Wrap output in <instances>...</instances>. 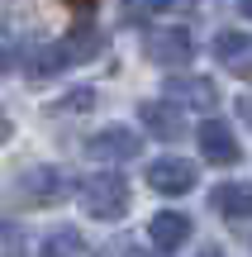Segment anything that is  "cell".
I'll return each mask as SVG.
<instances>
[{
  "label": "cell",
  "mask_w": 252,
  "mask_h": 257,
  "mask_svg": "<svg viewBox=\"0 0 252 257\" xmlns=\"http://www.w3.org/2000/svg\"><path fill=\"white\" fill-rule=\"evenodd\" d=\"M138 114H143V124H148L157 138H167V143L186 134V124L176 119V105H171L167 95H162V100H143V105H138Z\"/></svg>",
  "instance_id": "obj_10"
},
{
  "label": "cell",
  "mask_w": 252,
  "mask_h": 257,
  "mask_svg": "<svg viewBox=\"0 0 252 257\" xmlns=\"http://www.w3.org/2000/svg\"><path fill=\"white\" fill-rule=\"evenodd\" d=\"M148 186L162 191V195L195 191V162H186V157H157V162L148 167Z\"/></svg>",
  "instance_id": "obj_6"
},
{
  "label": "cell",
  "mask_w": 252,
  "mask_h": 257,
  "mask_svg": "<svg viewBox=\"0 0 252 257\" xmlns=\"http://www.w3.org/2000/svg\"><path fill=\"white\" fill-rule=\"evenodd\" d=\"M81 210L91 219H119L129 210V181L119 172H95L81 181Z\"/></svg>",
  "instance_id": "obj_1"
},
{
  "label": "cell",
  "mask_w": 252,
  "mask_h": 257,
  "mask_svg": "<svg viewBox=\"0 0 252 257\" xmlns=\"http://www.w3.org/2000/svg\"><path fill=\"white\" fill-rule=\"evenodd\" d=\"M57 48H62L67 67L72 62H91V57L100 53V34H95V29H72L67 38H57Z\"/></svg>",
  "instance_id": "obj_13"
},
{
  "label": "cell",
  "mask_w": 252,
  "mask_h": 257,
  "mask_svg": "<svg viewBox=\"0 0 252 257\" xmlns=\"http://www.w3.org/2000/svg\"><path fill=\"white\" fill-rule=\"evenodd\" d=\"M62 195H67V181L57 167H29L19 176V200L24 205H57Z\"/></svg>",
  "instance_id": "obj_7"
},
{
  "label": "cell",
  "mask_w": 252,
  "mask_h": 257,
  "mask_svg": "<svg viewBox=\"0 0 252 257\" xmlns=\"http://www.w3.org/2000/svg\"><path fill=\"white\" fill-rule=\"evenodd\" d=\"M62 67H67V57L57 43H24L19 48V72L24 76H57Z\"/></svg>",
  "instance_id": "obj_9"
},
{
  "label": "cell",
  "mask_w": 252,
  "mask_h": 257,
  "mask_svg": "<svg viewBox=\"0 0 252 257\" xmlns=\"http://www.w3.org/2000/svg\"><path fill=\"white\" fill-rule=\"evenodd\" d=\"M162 95L171 105H186V110H214L219 105V91H214L209 76H167Z\"/></svg>",
  "instance_id": "obj_5"
},
{
  "label": "cell",
  "mask_w": 252,
  "mask_h": 257,
  "mask_svg": "<svg viewBox=\"0 0 252 257\" xmlns=\"http://www.w3.org/2000/svg\"><path fill=\"white\" fill-rule=\"evenodd\" d=\"M214 210L224 214V219H252V181L214 186Z\"/></svg>",
  "instance_id": "obj_11"
},
{
  "label": "cell",
  "mask_w": 252,
  "mask_h": 257,
  "mask_svg": "<svg viewBox=\"0 0 252 257\" xmlns=\"http://www.w3.org/2000/svg\"><path fill=\"white\" fill-rule=\"evenodd\" d=\"M38 257H91V243L76 229H53L43 238V248H38Z\"/></svg>",
  "instance_id": "obj_12"
},
{
  "label": "cell",
  "mask_w": 252,
  "mask_h": 257,
  "mask_svg": "<svg viewBox=\"0 0 252 257\" xmlns=\"http://www.w3.org/2000/svg\"><path fill=\"white\" fill-rule=\"evenodd\" d=\"M95 105V91H76V95H67L62 105H53V114H67V110H91Z\"/></svg>",
  "instance_id": "obj_15"
},
{
  "label": "cell",
  "mask_w": 252,
  "mask_h": 257,
  "mask_svg": "<svg viewBox=\"0 0 252 257\" xmlns=\"http://www.w3.org/2000/svg\"><path fill=\"white\" fill-rule=\"evenodd\" d=\"M143 53H148L152 62H162V67H186L190 57H195V38H190V29L167 24V29H152V34L143 38Z\"/></svg>",
  "instance_id": "obj_2"
},
{
  "label": "cell",
  "mask_w": 252,
  "mask_h": 257,
  "mask_svg": "<svg viewBox=\"0 0 252 257\" xmlns=\"http://www.w3.org/2000/svg\"><path fill=\"white\" fill-rule=\"evenodd\" d=\"M214 53L224 57V62H243L252 53V38L238 34V29H224V34H214Z\"/></svg>",
  "instance_id": "obj_14"
},
{
  "label": "cell",
  "mask_w": 252,
  "mask_h": 257,
  "mask_svg": "<svg viewBox=\"0 0 252 257\" xmlns=\"http://www.w3.org/2000/svg\"><path fill=\"white\" fill-rule=\"evenodd\" d=\"M148 238L157 243L162 252H176L181 243H190V219L181 210H162V214L148 219Z\"/></svg>",
  "instance_id": "obj_8"
},
{
  "label": "cell",
  "mask_w": 252,
  "mask_h": 257,
  "mask_svg": "<svg viewBox=\"0 0 252 257\" xmlns=\"http://www.w3.org/2000/svg\"><path fill=\"white\" fill-rule=\"evenodd\" d=\"M190 5V0H138V10H157V15H162V10H186Z\"/></svg>",
  "instance_id": "obj_17"
},
{
  "label": "cell",
  "mask_w": 252,
  "mask_h": 257,
  "mask_svg": "<svg viewBox=\"0 0 252 257\" xmlns=\"http://www.w3.org/2000/svg\"><path fill=\"white\" fill-rule=\"evenodd\" d=\"M243 15H247V19H252V0H243Z\"/></svg>",
  "instance_id": "obj_19"
},
{
  "label": "cell",
  "mask_w": 252,
  "mask_h": 257,
  "mask_svg": "<svg viewBox=\"0 0 252 257\" xmlns=\"http://www.w3.org/2000/svg\"><path fill=\"white\" fill-rule=\"evenodd\" d=\"M200 257H219V252H200Z\"/></svg>",
  "instance_id": "obj_20"
},
{
  "label": "cell",
  "mask_w": 252,
  "mask_h": 257,
  "mask_svg": "<svg viewBox=\"0 0 252 257\" xmlns=\"http://www.w3.org/2000/svg\"><path fill=\"white\" fill-rule=\"evenodd\" d=\"M138 153H143L138 128H124V124H110V128L86 138V157H95V162H129Z\"/></svg>",
  "instance_id": "obj_3"
},
{
  "label": "cell",
  "mask_w": 252,
  "mask_h": 257,
  "mask_svg": "<svg viewBox=\"0 0 252 257\" xmlns=\"http://www.w3.org/2000/svg\"><path fill=\"white\" fill-rule=\"evenodd\" d=\"M195 143H200V157L214 162V167H233L238 157H243V153H238V134L224 119H205L195 128Z\"/></svg>",
  "instance_id": "obj_4"
},
{
  "label": "cell",
  "mask_w": 252,
  "mask_h": 257,
  "mask_svg": "<svg viewBox=\"0 0 252 257\" xmlns=\"http://www.w3.org/2000/svg\"><path fill=\"white\" fill-rule=\"evenodd\" d=\"M10 62H19V48L10 43L5 34H0V72H10Z\"/></svg>",
  "instance_id": "obj_16"
},
{
  "label": "cell",
  "mask_w": 252,
  "mask_h": 257,
  "mask_svg": "<svg viewBox=\"0 0 252 257\" xmlns=\"http://www.w3.org/2000/svg\"><path fill=\"white\" fill-rule=\"evenodd\" d=\"M238 114H243L247 128H252V95H238Z\"/></svg>",
  "instance_id": "obj_18"
}]
</instances>
